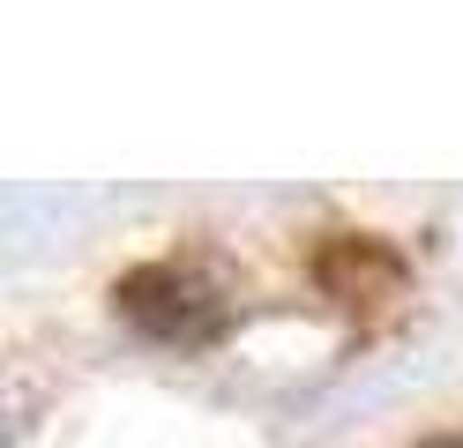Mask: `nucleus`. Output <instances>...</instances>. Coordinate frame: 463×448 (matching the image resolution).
I'll list each match as a JSON object with an SVG mask.
<instances>
[{
    "instance_id": "f257e3e1",
    "label": "nucleus",
    "mask_w": 463,
    "mask_h": 448,
    "mask_svg": "<svg viewBox=\"0 0 463 448\" xmlns=\"http://www.w3.org/2000/svg\"><path fill=\"white\" fill-rule=\"evenodd\" d=\"M426 448H463V441H426Z\"/></svg>"
}]
</instances>
